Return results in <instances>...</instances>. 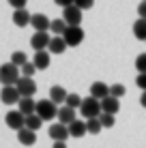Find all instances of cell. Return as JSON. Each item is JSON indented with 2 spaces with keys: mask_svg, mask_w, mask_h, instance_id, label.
I'll use <instances>...</instances> for the list:
<instances>
[{
  "mask_svg": "<svg viewBox=\"0 0 146 148\" xmlns=\"http://www.w3.org/2000/svg\"><path fill=\"white\" fill-rule=\"evenodd\" d=\"M17 140L24 146H32V144H37V133L30 129H22V131H17Z\"/></svg>",
  "mask_w": 146,
  "mask_h": 148,
  "instance_id": "d6986e66",
  "label": "cell"
},
{
  "mask_svg": "<svg viewBox=\"0 0 146 148\" xmlns=\"http://www.w3.org/2000/svg\"><path fill=\"white\" fill-rule=\"evenodd\" d=\"M84 133H88L86 122H84V120H75V122L69 125V135H71V137H82Z\"/></svg>",
  "mask_w": 146,
  "mask_h": 148,
  "instance_id": "44dd1931",
  "label": "cell"
},
{
  "mask_svg": "<svg viewBox=\"0 0 146 148\" xmlns=\"http://www.w3.org/2000/svg\"><path fill=\"white\" fill-rule=\"evenodd\" d=\"M4 122H7V127H9V129H13V131L26 129V116H24L19 110H17V112H7Z\"/></svg>",
  "mask_w": 146,
  "mask_h": 148,
  "instance_id": "5b68a950",
  "label": "cell"
},
{
  "mask_svg": "<svg viewBox=\"0 0 146 148\" xmlns=\"http://www.w3.org/2000/svg\"><path fill=\"white\" fill-rule=\"evenodd\" d=\"M54 2H56L58 7L67 9V7H73V4H75V0H54Z\"/></svg>",
  "mask_w": 146,
  "mask_h": 148,
  "instance_id": "d590c367",
  "label": "cell"
},
{
  "mask_svg": "<svg viewBox=\"0 0 146 148\" xmlns=\"http://www.w3.org/2000/svg\"><path fill=\"white\" fill-rule=\"evenodd\" d=\"M67 97H69V92L62 88V86H52L49 88V99L54 101V103H67Z\"/></svg>",
  "mask_w": 146,
  "mask_h": 148,
  "instance_id": "ac0fdd59",
  "label": "cell"
},
{
  "mask_svg": "<svg viewBox=\"0 0 146 148\" xmlns=\"http://www.w3.org/2000/svg\"><path fill=\"white\" fill-rule=\"evenodd\" d=\"M19 79H22V69L15 67L13 62H4L0 67V84L2 86H17Z\"/></svg>",
  "mask_w": 146,
  "mask_h": 148,
  "instance_id": "6da1fadb",
  "label": "cell"
},
{
  "mask_svg": "<svg viewBox=\"0 0 146 148\" xmlns=\"http://www.w3.org/2000/svg\"><path fill=\"white\" fill-rule=\"evenodd\" d=\"M86 129H88V133H93V135H97L99 131L103 129L101 127V120L99 118H93V120H86Z\"/></svg>",
  "mask_w": 146,
  "mask_h": 148,
  "instance_id": "4316f807",
  "label": "cell"
},
{
  "mask_svg": "<svg viewBox=\"0 0 146 148\" xmlns=\"http://www.w3.org/2000/svg\"><path fill=\"white\" fill-rule=\"evenodd\" d=\"M133 34H135V39H140V41H146V19H135V24H133Z\"/></svg>",
  "mask_w": 146,
  "mask_h": 148,
  "instance_id": "7402d4cb",
  "label": "cell"
},
{
  "mask_svg": "<svg viewBox=\"0 0 146 148\" xmlns=\"http://www.w3.org/2000/svg\"><path fill=\"white\" fill-rule=\"evenodd\" d=\"M49 30L54 32V37H62L64 30H67V24H64V19H52V26H49Z\"/></svg>",
  "mask_w": 146,
  "mask_h": 148,
  "instance_id": "cb8c5ba5",
  "label": "cell"
},
{
  "mask_svg": "<svg viewBox=\"0 0 146 148\" xmlns=\"http://www.w3.org/2000/svg\"><path fill=\"white\" fill-rule=\"evenodd\" d=\"M67 47H69V45L64 43V39H62V37H52V41H49V47H47V52L58 56V54H62Z\"/></svg>",
  "mask_w": 146,
  "mask_h": 148,
  "instance_id": "ffe728a7",
  "label": "cell"
},
{
  "mask_svg": "<svg viewBox=\"0 0 146 148\" xmlns=\"http://www.w3.org/2000/svg\"><path fill=\"white\" fill-rule=\"evenodd\" d=\"M37 73V67H34V62H26L22 67V77H32V75Z\"/></svg>",
  "mask_w": 146,
  "mask_h": 148,
  "instance_id": "f546056e",
  "label": "cell"
},
{
  "mask_svg": "<svg viewBox=\"0 0 146 148\" xmlns=\"http://www.w3.org/2000/svg\"><path fill=\"white\" fill-rule=\"evenodd\" d=\"M62 19L67 26H80V22H82V9H77L75 4L62 9Z\"/></svg>",
  "mask_w": 146,
  "mask_h": 148,
  "instance_id": "52a82bcc",
  "label": "cell"
},
{
  "mask_svg": "<svg viewBox=\"0 0 146 148\" xmlns=\"http://www.w3.org/2000/svg\"><path fill=\"white\" fill-rule=\"evenodd\" d=\"M41 125H43V118H41V116H37V114L26 116V129H30V131H34V133H37V129H41Z\"/></svg>",
  "mask_w": 146,
  "mask_h": 148,
  "instance_id": "603a6c76",
  "label": "cell"
},
{
  "mask_svg": "<svg viewBox=\"0 0 146 148\" xmlns=\"http://www.w3.org/2000/svg\"><path fill=\"white\" fill-rule=\"evenodd\" d=\"M116 112H120V103H118L116 97L110 95L108 99L101 101V114H114V116H116Z\"/></svg>",
  "mask_w": 146,
  "mask_h": 148,
  "instance_id": "9a60e30c",
  "label": "cell"
},
{
  "mask_svg": "<svg viewBox=\"0 0 146 148\" xmlns=\"http://www.w3.org/2000/svg\"><path fill=\"white\" fill-rule=\"evenodd\" d=\"M49 41H52L49 32H34L32 39H30V45H32L37 52H45V49L49 47Z\"/></svg>",
  "mask_w": 146,
  "mask_h": 148,
  "instance_id": "9c48e42d",
  "label": "cell"
},
{
  "mask_svg": "<svg viewBox=\"0 0 146 148\" xmlns=\"http://www.w3.org/2000/svg\"><path fill=\"white\" fill-rule=\"evenodd\" d=\"M80 114H82L86 120L99 118V116H101V101H97L95 97H86V99L82 101V108H80Z\"/></svg>",
  "mask_w": 146,
  "mask_h": 148,
  "instance_id": "7a4b0ae2",
  "label": "cell"
},
{
  "mask_svg": "<svg viewBox=\"0 0 146 148\" xmlns=\"http://www.w3.org/2000/svg\"><path fill=\"white\" fill-rule=\"evenodd\" d=\"M37 116H41L43 122L45 120H54L58 118V105L52 99H41L37 101Z\"/></svg>",
  "mask_w": 146,
  "mask_h": 148,
  "instance_id": "3957f363",
  "label": "cell"
},
{
  "mask_svg": "<svg viewBox=\"0 0 146 148\" xmlns=\"http://www.w3.org/2000/svg\"><path fill=\"white\" fill-rule=\"evenodd\" d=\"M52 148H67V144H64V142H54Z\"/></svg>",
  "mask_w": 146,
  "mask_h": 148,
  "instance_id": "8d00e7d4",
  "label": "cell"
},
{
  "mask_svg": "<svg viewBox=\"0 0 146 148\" xmlns=\"http://www.w3.org/2000/svg\"><path fill=\"white\" fill-rule=\"evenodd\" d=\"M32 62H34V67H37V71H45L49 67V52L45 49V52H37L34 54V58H32Z\"/></svg>",
  "mask_w": 146,
  "mask_h": 148,
  "instance_id": "e0dca14e",
  "label": "cell"
},
{
  "mask_svg": "<svg viewBox=\"0 0 146 148\" xmlns=\"http://www.w3.org/2000/svg\"><path fill=\"white\" fill-rule=\"evenodd\" d=\"M0 101H2L4 105H15L22 101V95H19V90L15 88V86H2V90H0Z\"/></svg>",
  "mask_w": 146,
  "mask_h": 148,
  "instance_id": "8992f818",
  "label": "cell"
},
{
  "mask_svg": "<svg viewBox=\"0 0 146 148\" xmlns=\"http://www.w3.org/2000/svg\"><path fill=\"white\" fill-rule=\"evenodd\" d=\"M125 92H127V88H125L123 84H114V86H110V95L112 97H116V99H120Z\"/></svg>",
  "mask_w": 146,
  "mask_h": 148,
  "instance_id": "f1b7e54d",
  "label": "cell"
},
{
  "mask_svg": "<svg viewBox=\"0 0 146 148\" xmlns=\"http://www.w3.org/2000/svg\"><path fill=\"white\" fill-rule=\"evenodd\" d=\"M99 120H101V127H103V129H110V127H114V122H116L114 114H101V116H99Z\"/></svg>",
  "mask_w": 146,
  "mask_h": 148,
  "instance_id": "83f0119b",
  "label": "cell"
},
{
  "mask_svg": "<svg viewBox=\"0 0 146 148\" xmlns=\"http://www.w3.org/2000/svg\"><path fill=\"white\" fill-rule=\"evenodd\" d=\"M30 24H32V28L37 30V32H47L49 26H52V22H49L43 13H34L32 19H30Z\"/></svg>",
  "mask_w": 146,
  "mask_h": 148,
  "instance_id": "4fadbf2b",
  "label": "cell"
},
{
  "mask_svg": "<svg viewBox=\"0 0 146 148\" xmlns=\"http://www.w3.org/2000/svg\"><path fill=\"white\" fill-rule=\"evenodd\" d=\"M95 0H75V7L82 9V11H86V9H93Z\"/></svg>",
  "mask_w": 146,
  "mask_h": 148,
  "instance_id": "1f68e13d",
  "label": "cell"
},
{
  "mask_svg": "<svg viewBox=\"0 0 146 148\" xmlns=\"http://www.w3.org/2000/svg\"><path fill=\"white\" fill-rule=\"evenodd\" d=\"M62 39H64V43H67L69 47H77V45L84 41V30L80 26H67Z\"/></svg>",
  "mask_w": 146,
  "mask_h": 148,
  "instance_id": "277c9868",
  "label": "cell"
},
{
  "mask_svg": "<svg viewBox=\"0 0 146 148\" xmlns=\"http://www.w3.org/2000/svg\"><path fill=\"white\" fill-rule=\"evenodd\" d=\"M90 97H95L97 101H103L110 97V86L103 84V82H95L93 86H90Z\"/></svg>",
  "mask_w": 146,
  "mask_h": 148,
  "instance_id": "7c38bea8",
  "label": "cell"
},
{
  "mask_svg": "<svg viewBox=\"0 0 146 148\" xmlns=\"http://www.w3.org/2000/svg\"><path fill=\"white\" fill-rule=\"evenodd\" d=\"M15 88L19 90L22 99H24V97H32V95H37V82H34L32 77H22V79L17 82Z\"/></svg>",
  "mask_w": 146,
  "mask_h": 148,
  "instance_id": "ba28073f",
  "label": "cell"
},
{
  "mask_svg": "<svg viewBox=\"0 0 146 148\" xmlns=\"http://www.w3.org/2000/svg\"><path fill=\"white\" fill-rule=\"evenodd\" d=\"M138 15L142 19H146V0H142V2L138 4Z\"/></svg>",
  "mask_w": 146,
  "mask_h": 148,
  "instance_id": "e575fe53",
  "label": "cell"
},
{
  "mask_svg": "<svg viewBox=\"0 0 146 148\" xmlns=\"http://www.w3.org/2000/svg\"><path fill=\"white\" fill-rule=\"evenodd\" d=\"M7 2L11 4L13 9H24V7H26V2H28V0H7Z\"/></svg>",
  "mask_w": 146,
  "mask_h": 148,
  "instance_id": "836d02e7",
  "label": "cell"
},
{
  "mask_svg": "<svg viewBox=\"0 0 146 148\" xmlns=\"http://www.w3.org/2000/svg\"><path fill=\"white\" fill-rule=\"evenodd\" d=\"M30 19H32V15H30L26 9H15V11H13V24H15V26L24 28V26L30 24Z\"/></svg>",
  "mask_w": 146,
  "mask_h": 148,
  "instance_id": "2e32d148",
  "label": "cell"
},
{
  "mask_svg": "<svg viewBox=\"0 0 146 148\" xmlns=\"http://www.w3.org/2000/svg\"><path fill=\"white\" fill-rule=\"evenodd\" d=\"M82 97H80V95H75V92H69V97H67V103H64V105H67V108H71V110H80V108H82Z\"/></svg>",
  "mask_w": 146,
  "mask_h": 148,
  "instance_id": "484cf974",
  "label": "cell"
},
{
  "mask_svg": "<svg viewBox=\"0 0 146 148\" xmlns=\"http://www.w3.org/2000/svg\"><path fill=\"white\" fill-rule=\"evenodd\" d=\"M17 110L22 112L24 116H32V114H37V101H34L32 97H24L17 103Z\"/></svg>",
  "mask_w": 146,
  "mask_h": 148,
  "instance_id": "5bb4252c",
  "label": "cell"
},
{
  "mask_svg": "<svg viewBox=\"0 0 146 148\" xmlns=\"http://www.w3.org/2000/svg\"><path fill=\"white\" fill-rule=\"evenodd\" d=\"M140 103H142V108H146V92H142V97H140Z\"/></svg>",
  "mask_w": 146,
  "mask_h": 148,
  "instance_id": "74e56055",
  "label": "cell"
},
{
  "mask_svg": "<svg viewBox=\"0 0 146 148\" xmlns=\"http://www.w3.org/2000/svg\"><path fill=\"white\" fill-rule=\"evenodd\" d=\"M11 62L15 64V67H19V69H22L26 62H30V60H28L26 52H13V54H11Z\"/></svg>",
  "mask_w": 146,
  "mask_h": 148,
  "instance_id": "d4e9b609",
  "label": "cell"
},
{
  "mask_svg": "<svg viewBox=\"0 0 146 148\" xmlns=\"http://www.w3.org/2000/svg\"><path fill=\"white\" fill-rule=\"evenodd\" d=\"M135 84H138V88L142 90V92H146V73H140L138 79H135Z\"/></svg>",
  "mask_w": 146,
  "mask_h": 148,
  "instance_id": "d6a6232c",
  "label": "cell"
},
{
  "mask_svg": "<svg viewBox=\"0 0 146 148\" xmlns=\"http://www.w3.org/2000/svg\"><path fill=\"white\" fill-rule=\"evenodd\" d=\"M75 114H77V110H71V108H67V105H62V108H58V122L64 125V127H69L71 122L77 120Z\"/></svg>",
  "mask_w": 146,
  "mask_h": 148,
  "instance_id": "8fae6325",
  "label": "cell"
},
{
  "mask_svg": "<svg viewBox=\"0 0 146 148\" xmlns=\"http://www.w3.org/2000/svg\"><path fill=\"white\" fill-rule=\"evenodd\" d=\"M135 69H138V73H146V54H140L135 58Z\"/></svg>",
  "mask_w": 146,
  "mask_h": 148,
  "instance_id": "4dcf8cb0",
  "label": "cell"
},
{
  "mask_svg": "<svg viewBox=\"0 0 146 148\" xmlns=\"http://www.w3.org/2000/svg\"><path fill=\"white\" fill-rule=\"evenodd\" d=\"M47 133H49V137H52L54 142H67V137H71V135H69V127L60 125V122L52 125L47 129Z\"/></svg>",
  "mask_w": 146,
  "mask_h": 148,
  "instance_id": "30bf717a",
  "label": "cell"
}]
</instances>
